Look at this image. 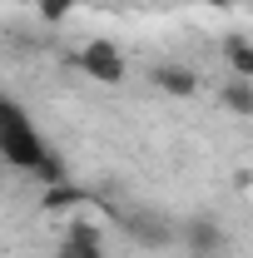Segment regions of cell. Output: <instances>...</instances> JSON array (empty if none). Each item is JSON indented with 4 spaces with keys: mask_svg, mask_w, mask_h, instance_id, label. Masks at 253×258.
<instances>
[{
    "mask_svg": "<svg viewBox=\"0 0 253 258\" xmlns=\"http://www.w3.org/2000/svg\"><path fill=\"white\" fill-rule=\"evenodd\" d=\"M223 104H228L233 114H253V80L233 75V80L223 85Z\"/></svg>",
    "mask_w": 253,
    "mask_h": 258,
    "instance_id": "obj_6",
    "label": "cell"
},
{
    "mask_svg": "<svg viewBox=\"0 0 253 258\" xmlns=\"http://www.w3.org/2000/svg\"><path fill=\"white\" fill-rule=\"evenodd\" d=\"M80 64H85V75H95L104 85H119V80H124V60H119V50H114L109 40L85 45V50H80Z\"/></svg>",
    "mask_w": 253,
    "mask_h": 258,
    "instance_id": "obj_3",
    "label": "cell"
},
{
    "mask_svg": "<svg viewBox=\"0 0 253 258\" xmlns=\"http://www.w3.org/2000/svg\"><path fill=\"white\" fill-rule=\"evenodd\" d=\"M124 228L144 243V248H169V243H174V224H169L164 214H154V209H134V214H124Z\"/></svg>",
    "mask_w": 253,
    "mask_h": 258,
    "instance_id": "obj_2",
    "label": "cell"
},
{
    "mask_svg": "<svg viewBox=\"0 0 253 258\" xmlns=\"http://www.w3.org/2000/svg\"><path fill=\"white\" fill-rule=\"evenodd\" d=\"M55 258H104V248H90V243H70V238H65L60 248H55Z\"/></svg>",
    "mask_w": 253,
    "mask_h": 258,
    "instance_id": "obj_9",
    "label": "cell"
},
{
    "mask_svg": "<svg viewBox=\"0 0 253 258\" xmlns=\"http://www.w3.org/2000/svg\"><path fill=\"white\" fill-rule=\"evenodd\" d=\"M223 50H228L233 70H238L243 80H253V50H248V40H243V35H228V40H223Z\"/></svg>",
    "mask_w": 253,
    "mask_h": 258,
    "instance_id": "obj_8",
    "label": "cell"
},
{
    "mask_svg": "<svg viewBox=\"0 0 253 258\" xmlns=\"http://www.w3.org/2000/svg\"><path fill=\"white\" fill-rule=\"evenodd\" d=\"M85 199H90V194L85 189H75V184H50V194H45V209H50V214H65V209H75V204H85Z\"/></svg>",
    "mask_w": 253,
    "mask_h": 258,
    "instance_id": "obj_7",
    "label": "cell"
},
{
    "mask_svg": "<svg viewBox=\"0 0 253 258\" xmlns=\"http://www.w3.org/2000/svg\"><path fill=\"white\" fill-rule=\"evenodd\" d=\"M184 248H189L194 258H219L223 248H228V233H223L214 219H194V224L184 228Z\"/></svg>",
    "mask_w": 253,
    "mask_h": 258,
    "instance_id": "obj_4",
    "label": "cell"
},
{
    "mask_svg": "<svg viewBox=\"0 0 253 258\" xmlns=\"http://www.w3.org/2000/svg\"><path fill=\"white\" fill-rule=\"evenodd\" d=\"M40 5H45V15H50V20H60L65 10H70V0H40Z\"/></svg>",
    "mask_w": 253,
    "mask_h": 258,
    "instance_id": "obj_11",
    "label": "cell"
},
{
    "mask_svg": "<svg viewBox=\"0 0 253 258\" xmlns=\"http://www.w3.org/2000/svg\"><path fill=\"white\" fill-rule=\"evenodd\" d=\"M209 5H228V0H209Z\"/></svg>",
    "mask_w": 253,
    "mask_h": 258,
    "instance_id": "obj_12",
    "label": "cell"
},
{
    "mask_svg": "<svg viewBox=\"0 0 253 258\" xmlns=\"http://www.w3.org/2000/svg\"><path fill=\"white\" fill-rule=\"evenodd\" d=\"M70 243H90V248H99V228L85 224V219H80V224H70Z\"/></svg>",
    "mask_w": 253,
    "mask_h": 258,
    "instance_id": "obj_10",
    "label": "cell"
},
{
    "mask_svg": "<svg viewBox=\"0 0 253 258\" xmlns=\"http://www.w3.org/2000/svg\"><path fill=\"white\" fill-rule=\"evenodd\" d=\"M154 85L164 90V95H194L199 90V80H194V70H184V64H159L154 70Z\"/></svg>",
    "mask_w": 253,
    "mask_h": 258,
    "instance_id": "obj_5",
    "label": "cell"
},
{
    "mask_svg": "<svg viewBox=\"0 0 253 258\" xmlns=\"http://www.w3.org/2000/svg\"><path fill=\"white\" fill-rule=\"evenodd\" d=\"M0 154L15 164V169H35V164L50 154V149L40 144L35 124L25 119V109H20L15 99H5V95H0Z\"/></svg>",
    "mask_w": 253,
    "mask_h": 258,
    "instance_id": "obj_1",
    "label": "cell"
}]
</instances>
